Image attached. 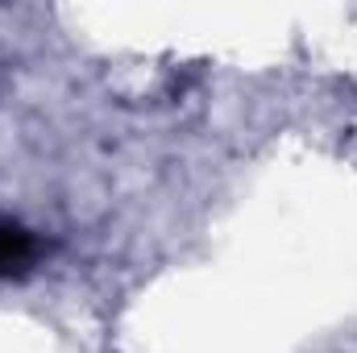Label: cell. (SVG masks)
Segmentation results:
<instances>
[{
	"instance_id": "6da1fadb",
	"label": "cell",
	"mask_w": 357,
	"mask_h": 353,
	"mask_svg": "<svg viewBox=\"0 0 357 353\" xmlns=\"http://www.w3.org/2000/svg\"><path fill=\"white\" fill-rule=\"evenodd\" d=\"M42 258V241L38 233H29L21 220L0 216V278H21L29 274Z\"/></svg>"
}]
</instances>
